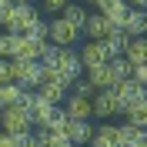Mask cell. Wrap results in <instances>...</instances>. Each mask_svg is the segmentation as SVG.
<instances>
[{"label": "cell", "mask_w": 147, "mask_h": 147, "mask_svg": "<svg viewBox=\"0 0 147 147\" xmlns=\"http://www.w3.org/2000/svg\"><path fill=\"white\" fill-rule=\"evenodd\" d=\"M87 80H90L97 90H114V87H117V77H114L110 64H104V67H90V70H87Z\"/></svg>", "instance_id": "obj_14"}, {"label": "cell", "mask_w": 147, "mask_h": 147, "mask_svg": "<svg viewBox=\"0 0 147 147\" xmlns=\"http://www.w3.org/2000/svg\"><path fill=\"white\" fill-rule=\"evenodd\" d=\"M120 30L127 37H147V10H130Z\"/></svg>", "instance_id": "obj_15"}, {"label": "cell", "mask_w": 147, "mask_h": 147, "mask_svg": "<svg viewBox=\"0 0 147 147\" xmlns=\"http://www.w3.org/2000/svg\"><path fill=\"white\" fill-rule=\"evenodd\" d=\"M117 114H124V110H120V100H117L114 90H100L94 97V117L97 120H110V117H117Z\"/></svg>", "instance_id": "obj_7"}, {"label": "cell", "mask_w": 147, "mask_h": 147, "mask_svg": "<svg viewBox=\"0 0 147 147\" xmlns=\"http://www.w3.org/2000/svg\"><path fill=\"white\" fill-rule=\"evenodd\" d=\"M0 84H17V60L13 57L0 60Z\"/></svg>", "instance_id": "obj_21"}, {"label": "cell", "mask_w": 147, "mask_h": 147, "mask_svg": "<svg viewBox=\"0 0 147 147\" xmlns=\"http://www.w3.org/2000/svg\"><path fill=\"white\" fill-rule=\"evenodd\" d=\"M127 3H130L134 10H147V0H127Z\"/></svg>", "instance_id": "obj_24"}, {"label": "cell", "mask_w": 147, "mask_h": 147, "mask_svg": "<svg viewBox=\"0 0 147 147\" xmlns=\"http://www.w3.org/2000/svg\"><path fill=\"white\" fill-rule=\"evenodd\" d=\"M70 94H80V97H97L100 90H97V87H94V84L87 80V77H84V80H77V84L70 87Z\"/></svg>", "instance_id": "obj_22"}, {"label": "cell", "mask_w": 147, "mask_h": 147, "mask_svg": "<svg viewBox=\"0 0 147 147\" xmlns=\"http://www.w3.org/2000/svg\"><path fill=\"white\" fill-rule=\"evenodd\" d=\"M144 137H147V130H144V127L130 124V120H124V124H120V144H124V147H137Z\"/></svg>", "instance_id": "obj_18"}, {"label": "cell", "mask_w": 147, "mask_h": 147, "mask_svg": "<svg viewBox=\"0 0 147 147\" xmlns=\"http://www.w3.org/2000/svg\"><path fill=\"white\" fill-rule=\"evenodd\" d=\"M97 10H100L104 17H110V24H114V27H124V20H127V13L134 7H130L127 0H100V3H97Z\"/></svg>", "instance_id": "obj_12"}, {"label": "cell", "mask_w": 147, "mask_h": 147, "mask_svg": "<svg viewBox=\"0 0 147 147\" xmlns=\"http://www.w3.org/2000/svg\"><path fill=\"white\" fill-rule=\"evenodd\" d=\"M114 94H117V100H120V110H124V117H127L130 110H137V107H144L147 104V87L140 80H124V84H117L114 87Z\"/></svg>", "instance_id": "obj_4"}, {"label": "cell", "mask_w": 147, "mask_h": 147, "mask_svg": "<svg viewBox=\"0 0 147 147\" xmlns=\"http://www.w3.org/2000/svg\"><path fill=\"white\" fill-rule=\"evenodd\" d=\"M84 34L90 37V40H107L110 34H117V27L110 24V17H104L100 10H97V13H90V17H87V24H84Z\"/></svg>", "instance_id": "obj_10"}, {"label": "cell", "mask_w": 147, "mask_h": 147, "mask_svg": "<svg viewBox=\"0 0 147 147\" xmlns=\"http://www.w3.org/2000/svg\"><path fill=\"white\" fill-rule=\"evenodd\" d=\"M3 3H27V0H3Z\"/></svg>", "instance_id": "obj_26"}, {"label": "cell", "mask_w": 147, "mask_h": 147, "mask_svg": "<svg viewBox=\"0 0 147 147\" xmlns=\"http://www.w3.org/2000/svg\"><path fill=\"white\" fill-rule=\"evenodd\" d=\"M64 114L70 120H90L94 117V97H80V94H70L64 104Z\"/></svg>", "instance_id": "obj_11"}, {"label": "cell", "mask_w": 147, "mask_h": 147, "mask_svg": "<svg viewBox=\"0 0 147 147\" xmlns=\"http://www.w3.org/2000/svg\"><path fill=\"white\" fill-rule=\"evenodd\" d=\"M67 7H70V0H44V13H57L60 17Z\"/></svg>", "instance_id": "obj_23"}, {"label": "cell", "mask_w": 147, "mask_h": 147, "mask_svg": "<svg viewBox=\"0 0 147 147\" xmlns=\"http://www.w3.org/2000/svg\"><path fill=\"white\" fill-rule=\"evenodd\" d=\"M44 80H47L44 60H17V84H24L27 90H37Z\"/></svg>", "instance_id": "obj_5"}, {"label": "cell", "mask_w": 147, "mask_h": 147, "mask_svg": "<svg viewBox=\"0 0 147 147\" xmlns=\"http://www.w3.org/2000/svg\"><path fill=\"white\" fill-rule=\"evenodd\" d=\"M90 147H124L120 144V124H107L104 120L100 127H97V134H94Z\"/></svg>", "instance_id": "obj_13"}, {"label": "cell", "mask_w": 147, "mask_h": 147, "mask_svg": "<svg viewBox=\"0 0 147 147\" xmlns=\"http://www.w3.org/2000/svg\"><path fill=\"white\" fill-rule=\"evenodd\" d=\"M27 100V87L24 84H0V107H13V104Z\"/></svg>", "instance_id": "obj_16"}, {"label": "cell", "mask_w": 147, "mask_h": 147, "mask_svg": "<svg viewBox=\"0 0 147 147\" xmlns=\"http://www.w3.org/2000/svg\"><path fill=\"white\" fill-rule=\"evenodd\" d=\"M77 3H94V7H97V3H100V0H77Z\"/></svg>", "instance_id": "obj_25"}, {"label": "cell", "mask_w": 147, "mask_h": 147, "mask_svg": "<svg viewBox=\"0 0 147 147\" xmlns=\"http://www.w3.org/2000/svg\"><path fill=\"white\" fill-rule=\"evenodd\" d=\"M0 120H3V130H10V134H34V127H37L30 107H24V104L3 107L0 110Z\"/></svg>", "instance_id": "obj_3"}, {"label": "cell", "mask_w": 147, "mask_h": 147, "mask_svg": "<svg viewBox=\"0 0 147 147\" xmlns=\"http://www.w3.org/2000/svg\"><path fill=\"white\" fill-rule=\"evenodd\" d=\"M134 67H144L147 64V37H130L127 44V54H124Z\"/></svg>", "instance_id": "obj_17"}, {"label": "cell", "mask_w": 147, "mask_h": 147, "mask_svg": "<svg viewBox=\"0 0 147 147\" xmlns=\"http://www.w3.org/2000/svg\"><path fill=\"white\" fill-rule=\"evenodd\" d=\"M40 20H44L40 10L30 7V3H3L0 7V24L10 34H34Z\"/></svg>", "instance_id": "obj_1"}, {"label": "cell", "mask_w": 147, "mask_h": 147, "mask_svg": "<svg viewBox=\"0 0 147 147\" xmlns=\"http://www.w3.org/2000/svg\"><path fill=\"white\" fill-rule=\"evenodd\" d=\"M60 17H67V20L74 24V27H80V30H84V24H87V17H90V13L84 10V3H77V0H70V7H67L64 13H60Z\"/></svg>", "instance_id": "obj_20"}, {"label": "cell", "mask_w": 147, "mask_h": 147, "mask_svg": "<svg viewBox=\"0 0 147 147\" xmlns=\"http://www.w3.org/2000/svg\"><path fill=\"white\" fill-rule=\"evenodd\" d=\"M44 67H50V70H54L67 87H74V84L80 80V70H87L84 60H80V50H70V47H60L57 57L50 60V64H44Z\"/></svg>", "instance_id": "obj_2"}, {"label": "cell", "mask_w": 147, "mask_h": 147, "mask_svg": "<svg viewBox=\"0 0 147 147\" xmlns=\"http://www.w3.org/2000/svg\"><path fill=\"white\" fill-rule=\"evenodd\" d=\"M127 44H130V37L124 34V30H117V34H110L107 40H104V47H107L110 60H114V57H124V54H127Z\"/></svg>", "instance_id": "obj_19"}, {"label": "cell", "mask_w": 147, "mask_h": 147, "mask_svg": "<svg viewBox=\"0 0 147 147\" xmlns=\"http://www.w3.org/2000/svg\"><path fill=\"white\" fill-rule=\"evenodd\" d=\"M80 60H84L87 70H90V67L110 64V54H107V47H104V40H87V44L80 47Z\"/></svg>", "instance_id": "obj_9"}, {"label": "cell", "mask_w": 147, "mask_h": 147, "mask_svg": "<svg viewBox=\"0 0 147 147\" xmlns=\"http://www.w3.org/2000/svg\"><path fill=\"white\" fill-rule=\"evenodd\" d=\"M77 37H80V27H74L67 17H54L50 20V40L57 47H74Z\"/></svg>", "instance_id": "obj_6"}, {"label": "cell", "mask_w": 147, "mask_h": 147, "mask_svg": "<svg viewBox=\"0 0 147 147\" xmlns=\"http://www.w3.org/2000/svg\"><path fill=\"white\" fill-rule=\"evenodd\" d=\"M64 134L70 137V144H77V147H87L94 140V134H97V127H90V120H70L67 117V124H64Z\"/></svg>", "instance_id": "obj_8"}]
</instances>
